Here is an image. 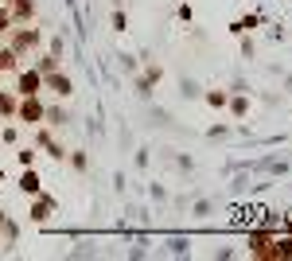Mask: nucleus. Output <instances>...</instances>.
<instances>
[{
    "label": "nucleus",
    "mask_w": 292,
    "mask_h": 261,
    "mask_svg": "<svg viewBox=\"0 0 292 261\" xmlns=\"http://www.w3.org/2000/svg\"><path fill=\"white\" fill-rule=\"evenodd\" d=\"M35 86H39L35 74H24V78H20V90H24V94H35Z\"/></svg>",
    "instance_id": "1"
}]
</instances>
